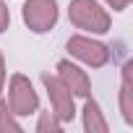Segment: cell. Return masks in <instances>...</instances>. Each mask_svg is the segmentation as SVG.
<instances>
[{
	"label": "cell",
	"mask_w": 133,
	"mask_h": 133,
	"mask_svg": "<svg viewBox=\"0 0 133 133\" xmlns=\"http://www.w3.org/2000/svg\"><path fill=\"white\" fill-rule=\"evenodd\" d=\"M68 18H71L73 26L94 31V34L110 31V16H107V11L97 3V0H71Z\"/></svg>",
	"instance_id": "6da1fadb"
},
{
	"label": "cell",
	"mask_w": 133,
	"mask_h": 133,
	"mask_svg": "<svg viewBox=\"0 0 133 133\" xmlns=\"http://www.w3.org/2000/svg\"><path fill=\"white\" fill-rule=\"evenodd\" d=\"M8 107L13 115H31L37 112L39 107V97L31 86V81L21 73H16L11 78V86H8Z\"/></svg>",
	"instance_id": "7a4b0ae2"
},
{
	"label": "cell",
	"mask_w": 133,
	"mask_h": 133,
	"mask_svg": "<svg viewBox=\"0 0 133 133\" xmlns=\"http://www.w3.org/2000/svg\"><path fill=\"white\" fill-rule=\"evenodd\" d=\"M42 84H44V89H47V94H50L52 115H55L60 123L73 120L76 107H73V94H71V89L65 86L57 76H50V73H42Z\"/></svg>",
	"instance_id": "3957f363"
},
{
	"label": "cell",
	"mask_w": 133,
	"mask_h": 133,
	"mask_svg": "<svg viewBox=\"0 0 133 133\" xmlns=\"http://www.w3.org/2000/svg\"><path fill=\"white\" fill-rule=\"evenodd\" d=\"M57 21V3L55 0H26L24 3V24L37 31L44 34L55 26Z\"/></svg>",
	"instance_id": "277c9868"
},
{
	"label": "cell",
	"mask_w": 133,
	"mask_h": 133,
	"mask_svg": "<svg viewBox=\"0 0 133 133\" xmlns=\"http://www.w3.org/2000/svg\"><path fill=\"white\" fill-rule=\"evenodd\" d=\"M68 52L73 57H78L81 63L91 65V68H102L110 60V47L102 42H94L89 37H71L68 39Z\"/></svg>",
	"instance_id": "5b68a950"
},
{
	"label": "cell",
	"mask_w": 133,
	"mask_h": 133,
	"mask_svg": "<svg viewBox=\"0 0 133 133\" xmlns=\"http://www.w3.org/2000/svg\"><path fill=\"white\" fill-rule=\"evenodd\" d=\"M57 78L71 89L73 97H89L91 81H89L86 71H81L78 65H73L71 60H60V63H57Z\"/></svg>",
	"instance_id": "8992f818"
},
{
	"label": "cell",
	"mask_w": 133,
	"mask_h": 133,
	"mask_svg": "<svg viewBox=\"0 0 133 133\" xmlns=\"http://www.w3.org/2000/svg\"><path fill=\"white\" fill-rule=\"evenodd\" d=\"M84 128L89 133H107L110 130V125L102 117V110L94 99H86V104H84Z\"/></svg>",
	"instance_id": "52a82bcc"
},
{
	"label": "cell",
	"mask_w": 133,
	"mask_h": 133,
	"mask_svg": "<svg viewBox=\"0 0 133 133\" xmlns=\"http://www.w3.org/2000/svg\"><path fill=\"white\" fill-rule=\"evenodd\" d=\"M130 71L133 65L128 63L123 68V86H120V112L125 123H133V89H130Z\"/></svg>",
	"instance_id": "ba28073f"
},
{
	"label": "cell",
	"mask_w": 133,
	"mask_h": 133,
	"mask_svg": "<svg viewBox=\"0 0 133 133\" xmlns=\"http://www.w3.org/2000/svg\"><path fill=\"white\" fill-rule=\"evenodd\" d=\"M0 133H21V125L13 120V112L3 99H0Z\"/></svg>",
	"instance_id": "9c48e42d"
},
{
	"label": "cell",
	"mask_w": 133,
	"mask_h": 133,
	"mask_svg": "<svg viewBox=\"0 0 133 133\" xmlns=\"http://www.w3.org/2000/svg\"><path fill=\"white\" fill-rule=\"evenodd\" d=\"M60 125H63V123H60L52 112H42V117H39V123H37V130H39V133H47V130H50V133H57Z\"/></svg>",
	"instance_id": "30bf717a"
},
{
	"label": "cell",
	"mask_w": 133,
	"mask_h": 133,
	"mask_svg": "<svg viewBox=\"0 0 133 133\" xmlns=\"http://www.w3.org/2000/svg\"><path fill=\"white\" fill-rule=\"evenodd\" d=\"M8 24H11V13H8V5L0 0V34H3L5 29H8Z\"/></svg>",
	"instance_id": "8fae6325"
},
{
	"label": "cell",
	"mask_w": 133,
	"mask_h": 133,
	"mask_svg": "<svg viewBox=\"0 0 133 133\" xmlns=\"http://www.w3.org/2000/svg\"><path fill=\"white\" fill-rule=\"evenodd\" d=\"M107 3H110L115 11H123V8H128V3H130V0H107Z\"/></svg>",
	"instance_id": "7c38bea8"
},
{
	"label": "cell",
	"mask_w": 133,
	"mask_h": 133,
	"mask_svg": "<svg viewBox=\"0 0 133 133\" xmlns=\"http://www.w3.org/2000/svg\"><path fill=\"white\" fill-rule=\"evenodd\" d=\"M3 84H5V60H3V52H0V91H3Z\"/></svg>",
	"instance_id": "4fadbf2b"
}]
</instances>
